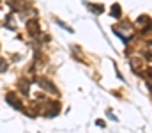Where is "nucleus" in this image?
<instances>
[{
  "label": "nucleus",
  "mask_w": 152,
  "mask_h": 133,
  "mask_svg": "<svg viewBox=\"0 0 152 133\" xmlns=\"http://www.w3.org/2000/svg\"><path fill=\"white\" fill-rule=\"evenodd\" d=\"M119 13H120V9L115 5V7H113V16H119Z\"/></svg>",
  "instance_id": "1"
}]
</instances>
